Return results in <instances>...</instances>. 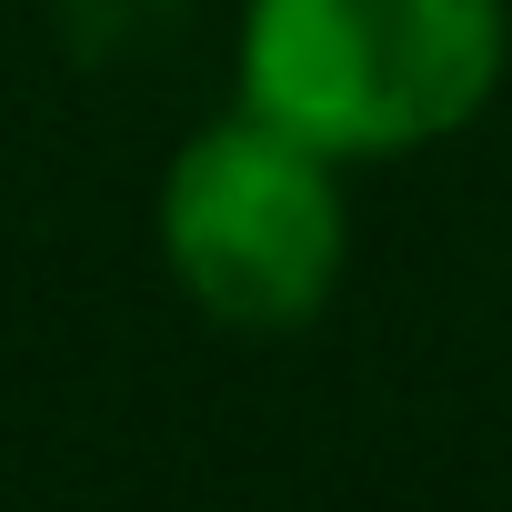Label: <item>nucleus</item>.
<instances>
[{"instance_id":"1","label":"nucleus","mask_w":512,"mask_h":512,"mask_svg":"<svg viewBox=\"0 0 512 512\" xmlns=\"http://www.w3.org/2000/svg\"><path fill=\"white\" fill-rule=\"evenodd\" d=\"M502 71V0H241L231 31V101L342 171L472 131Z\"/></svg>"},{"instance_id":"2","label":"nucleus","mask_w":512,"mask_h":512,"mask_svg":"<svg viewBox=\"0 0 512 512\" xmlns=\"http://www.w3.org/2000/svg\"><path fill=\"white\" fill-rule=\"evenodd\" d=\"M161 231V272L181 282V302L221 332H302L332 312L342 262H352V201H342V161H322L312 141L272 131L262 111H221L201 121L151 201Z\"/></svg>"}]
</instances>
